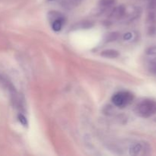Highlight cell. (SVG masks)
Wrapping results in <instances>:
<instances>
[{
  "label": "cell",
  "instance_id": "9c48e42d",
  "mask_svg": "<svg viewBox=\"0 0 156 156\" xmlns=\"http://www.w3.org/2000/svg\"><path fill=\"white\" fill-rule=\"evenodd\" d=\"M119 37V34L117 32H112V33L108 34L106 36V41L107 42H112V41H115L117 40Z\"/></svg>",
  "mask_w": 156,
  "mask_h": 156
},
{
  "label": "cell",
  "instance_id": "277c9868",
  "mask_svg": "<svg viewBox=\"0 0 156 156\" xmlns=\"http://www.w3.org/2000/svg\"><path fill=\"white\" fill-rule=\"evenodd\" d=\"M94 26L93 23L89 21H79L76 23L73 27H71L72 30H80V29H89Z\"/></svg>",
  "mask_w": 156,
  "mask_h": 156
},
{
  "label": "cell",
  "instance_id": "30bf717a",
  "mask_svg": "<svg viewBox=\"0 0 156 156\" xmlns=\"http://www.w3.org/2000/svg\"><path fill=\"white\" fill-rule=\"evenodd\" d=\"M146 54L149 55V56H155V55H156V46L148 48L146 50Z\"/></svg>",
  "mask_w": 156,
  "mask_h": 156
},
{
  "label": "cell",
  "instance_id": "8992f818",
  "mask_svg": "<svg viewBox=\"0 0 156 156\" xmlns=\"http://www.w3.org/2000/svg\"><path fill=\"white\" fill-rule=\"evenodd\" d=\"M52 27H53V30L55 31H59V30H61L62 28V25H63V23H64V18L62 16L59 17V18H56V19L53 20L52 21Z\"/></svg>",
  "mask_w": 156,
  "mask_h": 156
},
{
  "label": "cell",
  "instance_id": "ba28073f",
  "mask_svg": "<svg viewBox=\"0 0 156 156\" xmlns=\"http://www.w3.org/2000/svg\"><path fill=\"white\" fill-rule=\"evenodd\" d=\"M149 70L152 74L156 75V58L151 59L149 62Z\"/></svg>",
  "mask_w": 156,
  "mask_h": 156
},
{
  "label": "cell",
  "instance_id": "6da1fadb",
  "mask_svg": "<svg viewBox=\"0 0 156 156\" xmlns=\"http://www.w3.org/2000/svg\"><path fill=\"white\" fill-rule=\"evenodd\" d=\"M135 112L139 117L148 118L156 114V101L151 99L142 101L136 106Z\"/></svg>",
  "mask_w": 156,
  "mask_h": 156
},
{
  "label": "cell",
  "instance_id": "3957f363",
  "mask_svg": "<svg viewBox=\"0 0 156 156\" xmlns=\"http://www.w3.org/2000/svg\"><path fill=\"white\" fill-rule=\"evenodd\" d=\"M148 150V147L146 144H143L140 143H136L133 144L129 148V154L132 155H145L146 154V151Z\"/></svg>",
  "mask_w": 156,
  "mask_h": 156
},
{
  "label": "cell",
  "instance_id": "52a82bcc",
  "mask_svg": "<svg viewBox=\"0 0 156 156\" xmlns=\"http://www.w3.org/2000/svg\"><path fill=\"white\" fill-rule=\"evenodd\" d=\"M116 2L117 0H101L99 4L102 8H109L114 5Z\"/></svg>",
  "mask_w": 156,
  "mask_h": 156
},
{
  "label": "cell",
  "instance_id": "7a4b0ae2",
  "mask_svg": "<svg viewBox=\"0 0 156 156\" xmlns=\"http://www.w3.org/2000/svg\"><path fill=\"white\" fill-rule=\"evenodd\" d=\"M134 95L129 91H119L114 94L112 97V102L118 108H125L132 103Z\"/></svg>",
  "mask_w": 156,
  "mask_h": 156
},
{
  "label": "cell",
  "instance_id": "5b68a950",
  "mask_svg": "<svg viewBox=\"0 0 156 156\" xmlns=\"http://www.w3.org/2000/svg\"><path fill=\"white\" fill-rule=\"evenodd\" d=\"M103 57L105 58H110V59H115V58L118 57L119 56V52L116 50H103L101 53Z\"/></svg>",
  "mask_w": 156,
  "mask_h": 156
},
{
  "label": "cell",
  "instance_id": "8fae6325",
  "mask_svg": "<svg viewBox=\"0 0 156 156\" xmlns=\"http://www.w3.org/2000/svg\"><path fill=\"white\" fill-rule=\"evenodd\" d=\"M18 120H19V121L21 122V123L23 125V126H27V120L23 114H19V115H18Z\"/></svg>",
  "mask_w": 156,
  "mask_h": 156
}]
</instances>
